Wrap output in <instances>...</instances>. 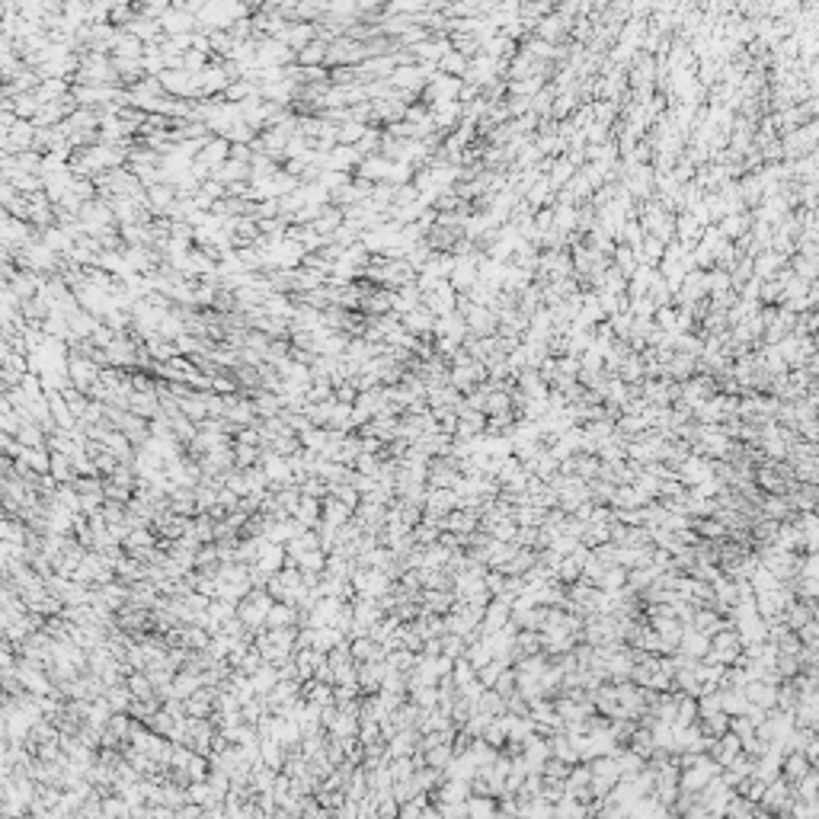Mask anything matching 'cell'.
<instances>
[{"label": "cell", "instance_id": "6da1fadb", "mask_svg": "<svg viewBox=\"0 0 819 819\" xmlns=\"http://www.w3.org/2000/svg\"><path fill=\"white\" fill-rule=\"evenodd\" d=\"M778 266V253H765V260H758V272H774Z\"/></svg>", "mask_w": 819, "mask_h": 819}]
</instances>
